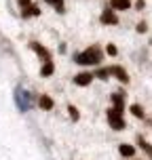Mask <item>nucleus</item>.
Returning a JSON list of instances; mask_svg holds the SVG:
<instances>
[{
    "label": "nucleus",
    "instance_id": "nucleus-13",
    "mask_svg": "<svg viewBox=\"0 0 152 160\" xmlns=\"http://www.w3.org/2000/svg\"><path fill=\"white\" fill-rule=\"evenodd\" d=\"M131 114H133L135 118H144V108L137 105V103H133V105H131Z\"/></svg>",
    "mask_w": 152,
    "mask_h": 160
},
{
    "label": "nucleus",
    "instance_id": "nucleus-16",
    "mask_svg": "<svg viewBox=\"0 0 152 160\" xmlns=\"http://www.w3.org/2000/svg\"><path fill=\"white\" fill-rule=\"evenodd\" d=\"M47 2H49V4H53L59 13H64V0H47Z\"/></svg>",
    "mask_w": 152,
    "mask_h": 160
},
{
    "label": "nucleus",
    "instance_id": "nucleus-18",
    "mask_svg": "<svg viewBox=\"0 0 152 160\" xmlns=\"http://www.w3.org/2000/svg\"><path fill=\"white\" fill-rule=\"evenodd\" d=\"M135 30H137V32H139V34H144L146 30H148V25H146L144 21H142V23H137V28H135Z\"/></svg>",
    "mask_w": 152,
    "mask_h": 160
},
{
    "label": "nucleus",
    "instance_id": "nucleus-20",
    "mask_svg": "<svg viewBox=\"0 0 152 160\" xmlns=\"http://www.w3.org/2000/svg\"><path fill=\"white\" fill-rule=\"evenodd\" d=\"M144 7H146V2H144V0H137V2H135V8H139V11H142Z\"/></svg>",
    "mask_w": 152,
    "mask_h": 160
},
{
    "label": "nucleus",
    "instance_id": "nucleus-9",
    "mask_svg": "<svg viewBox=\"0 0 152 160\" xmlns=\"http://www.w3.org/2000/svg\"><path fill=\"white\" fill-rule=\"evenodd\" d=\"M110 7L116 11H127L131 7V0H110Z\"/></svg>",
    "mask_w": 152,
    "mask_h": 160
},
{
    "label": "nucleus",
    "instance_id": "nucleus-3",
    "mask_svg": "<svg viewBox=\"0 0 152 160\" xmlns=\"http://www.w3.org/2000/svg\"><path fill=\"white\" fill-rule=\"evenodd\" d=\"M108 122H110V127H112L114 131H123V128H125V120H123V114L116 112L114 108H110V110H108Z\"/></svg>",
    "mask_w": 152,
    "mask_h": 160
},
{
    "label": "nucleus",
    "instance_id": "nucleus-10",
    "mask_svg": "<svg viewBox=\"0 0 152 160\" xmlns=\"http://www.w3.org/2000/svg\"><path fill=\"white\" fill-rule=\"evenodd\" d=\"M118 152L123 154V156L131 158V156L135 154V148H133V145H129V143H120V145H118Z\"/></svg>",
    "mask_w": 152,
    "mask_h": 160
},
{
    "label": "nucleus",
    "instance_id": "nucleus-19",
    "mask_svg": "<svg viewBox=\"0 0 152 160\" xmlns=\"http://www.w3.org/2000/svg\"><path fill=\"white\" fill-rule=\"evenodd\" d=\"M106 51H108V55H116V47H114V44H108V47H106Z\"/></svg>",
    "mask_w": 152,
    "mask_h": 160
},
{
    "label": "nucleus",
    "instance_id": "nucleus-12",
    "mask_svg": "<svg viewBox=\"0 0 152 160\" xmlns=\"http://www.w3.org/2000/svg\"><path fill=\"white\" fill-rule=\"evenodd\" d=\"M137 145H139V148H142V150H144V152L148 154V158L152 160V145L148 143L146 139H142V137H137Z\"/></svg>",
    "mask_w": 152,
    "mask_h": 160
},
{
    "label": "nucleus",
    "instance_id": "nucleus-5",
    "mask_svg": "<svg viewBox=\"0 0 152 160\" xmlns=\"http://www.w3.org/2000/svg\"><path fill=\"white\" fill-rule=\"evenodd\" d=\"M99 21H102V23L116 25V23H118V17H116V13H114V11H108V8H106L104 13H102V17H99Z\"/></svg>",
    "mask_w": 152,
    "mask_h": 160
},
{
    "label": "nucleus",
    "instance_id": "nucleus-15",
    "mask_svg": "<svg viewBox=\"0 0 152 160\" xmlns=\"http://www.w3.org/2000/svg\"><path fill=\"white\" fill-rule=\"evenodd\" d=\"M42 76H51L53 74V61H45V65H42Z\"/></svg>",
    "mask_w": 152,
    "mask_h": 160
},
{
    "label": "nucleus",
    "instance_id": "nucleus-6",
    "mask_svg": "<svg viewBox=\"0 0 152 160\" xmlns=\"http://www.w3.org/2000/svg\"><path fill=\"white\" fill-rule=\"evenodd\" d=\"M116 76V78L120 80V82H125V84H127L129 82V76H127V72H125V70H123V68H120V65H112V68H110V76Z\"/></svg>",
    "mask_w": 152,
    "mask_h": 160
},
{
    "label": "nucleus",
    "instance_id": "nucleus-11",
    "mask_svg": "<svg viewBox=\"0 0 152 160\" xmlns=\"http://www.w3.org/2000/svg\"><path fill=\"white\" fill-rule=\"evenodd\" d=\"M38 103H40V108H42V110H53V99H51L49 95H40Z\"/></svg>",
    "mask_w": 152,
    "mask_h": 160
},
{
    "label": "nucleus",
    "instance_id": "nucleus-2",
    "mask_svg": "<svg viewBox=\"0 0 152 160\" xmlns=\"http://www.w3.org/2000/svg\"><path fill=\"white\" fill-rule=\"evenodd\" d=\"M15 103H17V108H19V112H28L30 105H32L30 93L24 91V88H17V91H15Z\"/></svg>",
    "mask_w": 152,
    "mask_h": 160
},
{
    "label": "nucleus",
    "instance_id": "nucleus-1",
    "mask_svg": "<svg viewBox=\"0 0 152 160\" xmlns=\"http://www.w3.org/2000/svg\"><path fill=\"white\" fill-rule=\"evenodd\" d=\"M74 59H76V63H80V65H97L102 61V51L97 47H91V48H87L85 53H78Z\"/></svg>",
    "mask_w": 152,
    "mask_h": 160
},
{
    "label": "nucleus",
    "instance_id": "nucleus-7",
    "mask_svg": "<svg viewBox=\"0 0 152 160\" xmlns=\"http://www.w3.org/2000/svg\"><path fill=\"white\" fill-rule=\"evenodd\" d=\"M112 101H114V110H116V112H125V95H123V93H114L112 95Z\"/></svg>",
    "mask_w": 152,
    "mask_h": 160
},
{
    "label": "nucleus",
    "instance_id": "nucleus-14",
    "mask_svg": "<svg viewBox=\"0 0 152 160\" xmlns=\"http://www.w3.org/2000/svg\"><path fill=\"white\" fill-rule=\"evenodd\" d=\"M93 76H97V78H102V80H108V76H110V68H99Z\"/></svg>",
    "mask_w": 152,
    "mask_h": 160
},
{
    "label": "nucleus",
    "instance_id": "nucleus-8",
    "mask_svg": "<svg viewBox=\"0 0 152 160\" xmlns=\"http://www.w3.org/2000/svg\"><path fill=\"white\" fill-rule=\"evenodd\" d=\"M30 47H32V48L36 51V53H38L40 57H45V61H51V53H49V51H47L45 47H40L38 42H30Z\"/></svg>",
    "mask_w": 152,
    "mask_h": 160
},
{
    "label": "nucleus",
    "instance_id": "nucleus-17",
    "mask_svg": "<svg viewBox=\"0 0 152 160\" xmlns=\"http://www.w3.org/2000/svg\"><path fill=\"white\" fill-rule=\"evenodd\" d=\"M68 112H70V118H72V120H78L80 114H78V110H76L74 105H70V108H68Z\"/></svg>",
    "mask_w": 152,
    "mask_h": 160
},
{
    "label": "nucleus",
    "instance_id": "nucleus-4",
    "mask_svg": "<svg viewBox=\"0 0 152 160\" xmlns=\"http://www.w3.org/2000/svg\"><path fill=\"white\" fill-rule=\"evenodd\" d=\"M95 78L91 72H82L78 74V76H74V84H78V87H87V84H91V80Z\"/></svg>",
    "mask_w": 152,
    "mask_h": 160
}]
</instances>
